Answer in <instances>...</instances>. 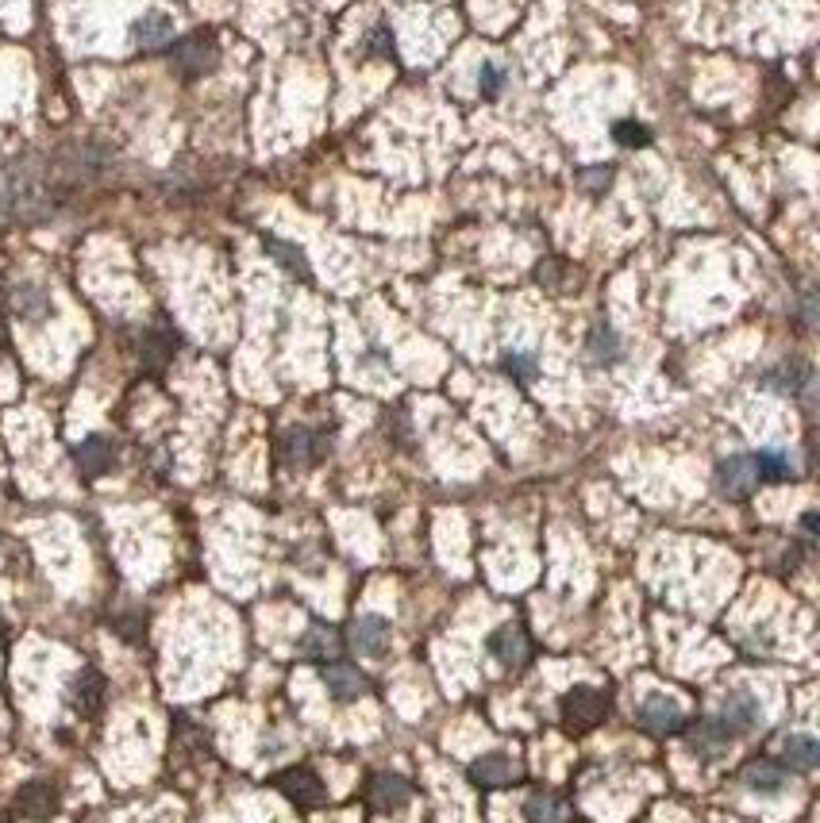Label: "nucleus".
Wrapping results in <instances>:
<instances>
[{"label":"nucleus","mask_w":820,"mask_h":823,"mask_svg":"<svg viewBox=\"0 0 820 823\" xmlns=\"http://www.w3.org/2000/svg\"><path fill=\"white\" fill-rule=\"evenodd\" d=\"M806 532H809V535L817 532V512H809V516H806Z\"/></svg>","instance_id":"33"},{"label":"nucleus","mask_w":820,"mask_h":823,"mask_svg":"<svg viewBox=\"0 0 820 823\" xmlns=\"http://www.w3.org/2000/svg\"><path fill=\"white\" fill-rule=\"evenodd\" d=\"M347 643L355 646L363 658H382L389 651V624L382 616H358L347 632Z\"/></svg>","instance_id":"9"},{"label":"nucleus","mask_w":820,"mask_h":823,"mask_svg":"<svg viewBox=\"0 0 820 823\" xmlns=\"http://www.w3.org/2000/svg\"><path fill=\"white\" fill-rule=\"evenodd\" d=\"M0 639H4V616H0Z\"/></svg>","instance_id":"34"},{"label":"nucleus","mask_w":820,"mask_h":823,"mask_svg":"<svg viewBox=\"0 0 820 823\" xmlns=\"http://www.w3.org/2000/svg\"><path fill=\"white\" fill-rule=\"evenodd\" d=\"M613 139L621 142V147H643V142H651V131L635 120H621L613 128Z\"/></svg>","instance_id":"31"},{"label":"nucleus","mask_w":820,"mask_h":823,"mask_svg":"<svg viewBox=\"0 0 820 823\" xmlns=\"http://www.w3.org/2000/svg\"><path fill=\"white\" fill-rule=\"evenodd\" d=\"M640 724L648 727V732H655V735L678 732V727H682V708H678L674 696L648 693V696H643V704H640Z\"/></svg>","instance_id":"10"},{"label":"nucleus","mask_w":820,"mask_h":823,"mask_svg":"<svg viewBox=\"0 0 820 823\" xmlns=\"http://www.w3.org/2000/svg\"><path fill=\"white\" fill-rule=\"evenodd\" d=\"M685 746H690L698 758H721V754L732 746V732L721 724V720H701L685 732Z\"/></svg>","instance_id":"11"},{"label":"nucleus","mask_w":820,"mask_h":823,"mask_svg":"<svg viewBox=\"0 0 820 823\" xmlns=\"http://www.w3.org/2000/svg\"><path fill=\"white\" fill-rule=\"evenodd\" d=\"M605 693L593 685H574L571 693L563 696V704H559V712H563V724L571 727V732H590V727L601 724V716H605Z\"/></svg>","instance_id":"3"},{"label":"nucleus","mask_w":820,"mask_h":823,"mask_svg":"<svg viewBox=\"0 0 820 823\" xmlns=\"http://www.w3.org/2000/svg\"><path fill=\"white\" fill-rule=\"evenodd\" d=\"M39 162L20 158V162L0 166V216L8 212H28L31 205H39Z\"/></svg>","instance_id":"1"},{"label":"nucleus","mask_w":820,"mask_h":823,"mask_svg":"<svg viewBox=\"0 0 820 823\" xmlns=\"http://www.w3.org/2000/svg\"><path fill=\"white\" fill-rule=\"evenodd\" d=\"M131 43L139 50H162L174 43V20L166 12H144L131 23Z\"/></svg>","instance_id":"13"},{"label":"nucleus","mask_w":820,"mask_h":823,"mask_svg":"<svg viewBox=\"0 0 820 823\" xmlns=\"http://www.w3.org/2000/svg\"><path fill=\"white\" fill-rule=\"evenodd\" d=\"M490 654L501 662V666H521L528 658V635H524L521 624H505L490 635Z\"/></svg>","instance_id":"15"},{"label":"nucleus","mask_w":820,"mask_h":823,"mask_svg":"<svg viewBox=\"0 0 820 823\" xmlns=\"http://www.w3.org/2000/svg\"><path fill=\"white\" fill-rule=\"evenodd\" d=\"M281 455H286L289 466H313L324 455V443L308 427H289L286 439H281Z\"/></svg>","instance_id":"20"},{"label":"nucleus","mask_w":820,"mask_h":823,"mask_svg":"<svg viewBox=\"0 0 820 823\" xmlns=\"http://www.w3.org/2000/svg\"><path fill=\"white\" fill-rule=\"evenodd\" d=\"M717 493L728 500H748L751 493L759 489V477H755V466H751L748 455H732V458H721L717 462Z\"/></svg>","instance_id":"5"},{"label":"nucleus","mask_w":820,"mask_h":823,"mask_svg":"<svg viewBox=\"0 0 820 823\" xmlns=\"http://www.w3.org/2000/svg\"><path fill=\"white\" fill-rule=\"evenodd\" d=\"M170 62L181 78L197 81V78H205V73L216 70V62H220V43H216L208 31H197V36H186V39L174 43Z\"/></svg>","instance_id":"2"},{"label":"nucleus","mask_w":820,"mask_h":823,"mask_svg":"<svg viewBox=\"0 0 820 823\" xmlns=\"http://www.w3.org/2000/svg\"><path fill=\"white\" fill-rule=\"evenodd\" d=\"M782 758H786V766L798 770V774H813L817 762H820L817 738H809V735H790V738L782 743Z\"/></svg>","instance_id":"24"},{"label":"nucleus","mask_w":820,"mask_h":823,"mask_svg":"<svg viewBox=\"0 0 820 823\" xmlns=\"http://www.w3.org/2000/svg\"><path fill=\"white\" fill-rule=\"evenodd\" d=\"M363 54H371V58H397V47H393V31H389V23H374V28L366 31V39H363Z\"/></svg>","instance_id":"29"},{"label":"nucleus","mask_w":820,"mask_h":823,"mask_svg":"<svg viewBox=\"0 0 820 823\" xmlns=\"http://www.w3.org/2000/svg\"><path fill=\"white\" fill-rule=\"evenodd\" d=\"M516 777V762L508 754H482L478 762L471 766V781L482 789H501Z\"/></svg>","instance_id":"21"},{"label":"nucleus","mask_w":820,"mask_h":823,"mask_svg":"<svg viewBox=\"0 0 820 823\" xmlns=\"http://www.w3.org/2000/svg\"><path fill=\"white\" fill-rule=\"evenodd\" d=\"M751 466H755V477L767 485H778V482H793V458L786 455V450H755L751 455Z\"/></svg>","instance_id":"23"},{"label":"nucleus","mask_w":820,"mask_h":823,"mask_svg":"<svg viewBox=\"0 0 820 823\" xmlns=\"http://www.w3.org/2000/svg\"><path fill=\"white\" fill-rule=\"evenodd\" d=\"M73 462H78L81 477H100V474H108V469H112L116 450H112V443H108L105 435H89V439H81L78 447H73Z\"/></svg>","instance_id":"14"},{"label":"nucleus","mask_w":820,"mask_h":823,"mask_svg":"<svg viewBox=\"0 0 820 823\" xmlns=\"http://www.w3.org/2000/svg\"><path fill=\"white\" fill-rule=\"evenodd\" d=\"M170 355H174V343L166 339V335H147V363L166 366L170 363Z\"/></svg>","instance_id":"32"},{"label":"nucleus","mask_w":820,"mask_h":823,"mask_svg":"<svg viewBox=\"0 0 820 823\" xmlns=\"http://www.w3.org/2000/svg\"><path fill=\"white\" fill-rule=\"evenodd\" d=\"M0 823H8V820H4V816H0Z\"/></svg>","instance_id":"36"},{"label":"nucleus","mask_w":820,"mask_h":823,"mask_svg":"<svg viewBox=\"0 0 820 823\" xmlns=\"http://www.w3.org/2000/svg\"><path fill=\"white\" fill-rule=\"evenodd\" d=\"M0 350H4V331H0Z\"/></svg>","instance_id":"35"},{"label":"nucleus","mask_w":820,"mask_h":823,"mask_svg":"<svg viewBox=\"0 0 820 823\" xmlns=\"http://www.w3.org/2000/svg\"><path fill=\"white\" fill-rule=\"evenodd\" d=\"M70 704L78 716H97L100 708H105V677L97 674V670H78L70 682Z\"/></svg>","instance_id":"12"},{"label":"nucleus","mask_w":820,"mask_h":823,"mask_svg":"<svg viewBox=\"0 0 820 823\" xmlns=\"http://www.w3.org/2000/svg\"><path fill=\"white\" fill-rule=\"evenodd\" d=\"M300 651L308 654V658H324V662H336V651H339V639L332 627H313V632L305 635V643H300Z\"/></svg>","instance_id":"28"},{"label":"nucleus","mask_w":820,"mask_h":823,"mask_svg":"<svg viewBox=\"0 0 820 823\" xmlns=\"http://www.w3.org/2000/svg\"><path fill=\"white\" fill-rule=\"evenodd\" d=\"M524 820H528V823H563L566 809H563V801H559V796L532 793L528 801H524Z\"/></svg>","instance_id":"26"},{"label":"nucleus","mask_w":820,"mask_h":823,"mask_svg":"<svg viewBox=\"0 0 820 823\" xmlns=\"http://www.w3.org/2000/svg\"><path fill=\"white\" fill-rule=\"evenodd\" d=\"M58 809H62V793H58L50 781H28V785H20V793H16V816H23L31 823L55 820Z\"/></svg>","instance_id":"6"},{"label":"nucleus","mask_w":820,"mask_h":823,"mask_svg":"<svg viewBox=\"0 0 820 823\" xmlns=\"http://www.w3.org/2000/svg\"><path fill=\"white\" fill-rule=\"evenodd\" d=\"M478 89H482V97H501V89H505V70H501L497 62H482V70H478Z\"/></svg>","instance_id":"30"},{"label":"nucleus","mask_w":820,"mask_h":823,"mask_svg":"<svg viewBox=\"0 0 820 823\" xmlns=\"http://www.w3.org/2000/svg\"><path fill=\"white\" fill-rule=\"evenodd\" d=\"M324 685H328V693L336 696L339 704L358 701V696L366 693V677L358 674L355 666H347V662H328V666H324Z\"/></svg>","instance_id":"16"},{"label":"nucleus","mask_w":820,"mask_h":823,"mask_svg":"<svg viewBox=\"0 0 820 823\" xmlns=\"http://www.w3.org/2000/svg\"><path fill=\"white\" fill-rule=\"evenodd\" d=\"M585 355H590V363L593 366H616L624 358V343H621V335L613 331L609 324H597L590 331V339H585Z\"/></svg>","instance_id":"19"},{"label":"nucleus","mask_w":820,"mask_h":823,"mask_svg":"<svg viewBox=\"0 0 820 823\" xmlns=\"http://www.w3.org/2000/svg\"><path fill=\"white\" fill-rule=\"evenodd\" d=\"M501 369L521 385H532L535 377H540V363H535V355H528V350H508V355L501 358Z\"/></svg>","instance_id":"27"},{"label":"nucleus","mask_w":820,"mask_h":823,"mask_svg":"<svg viewBox=\"0 0 820 823\" xmlns=\"http://www.w3.org/2000/svg\"><path fill=\"white\" fill-rule=\"evenodd\" d=\"M721 724L732 735H748L763 724V704L759 696H751L748 688H732V693L721 701Z\"/></svg>","instance_id":"7"},{"label":"nucleus","mask_w":820,"mask_h":823,"mask_svg":"<svg viewBox=\"0 0 820 823\" xmlns=\"http://www.w3.org/2000/svg\"><path fill=\"white\" fill-rule=\"evenodd\" d=\"M759 385L771 389V393H782V397H798V393L813 389V369H809V363L790 358V363H778V366L767 369V374L759 377Z\"/></svg>","instance_id":"8"},{"label":"nucleus","mask_w":820,"mask_h":823,"mask_svg":"<svg viewBox=\"0 0 820 823\" xmlns=\"http://www.w3.org/2000/svg\"><path fill=\"white\" fill-rule=\"evenodd\" d=\"M266 255L278 258L281 270H289L293 277H300V281H308V277H313V270H308L305 250H297L293 242H281V239H274V235H266Z\"/></svg>","instance_id":"25"},{"label":"nucleus","mask_w":820,"mask_h":823,"mask_svg":"<svg viewBox=\"0 0 820 823\" xmlns=\"http://www.w3.org/2000/svg\"><path fill=\"white\" fill-rule=\"evenodd\" d=\"M743 785H748L751 793L774 796V793H782V789H786V770L778 766V762H771V758H755V762H748V766H743Z\"/></svg>","instance_id":"22"},{"label":"nucleus","mask_w":820,"mask_h":823,"mask_svg":"<svg viewBox=\"0 0 820 823\" xmlns=\"http://www.w3.org/2000/svg\"><path fill=\"white\" fill-rule=\"evenodd\" d=\"M413 801V785L397 774H378L371 781V804L378 812H397Z\"/></svg>","instance_id":"17"},{"label":"nucleus","mask_w":820,"mask_h":823,"mask_svg":"<svg viewBox=\"0 0 820 823\" xmlns=\"http://www.w3.org/2000/svg\"><path fill=\"white\" fill-rule=\"evenodd\" d=\"M274 789H278L289 804H297V809H320V804L328 801V789H324V781L316 777L313 770H305V766L281 770V774L274 777Z\"/></svg>","instance_id":"4"},{"label":"nucleus","mask_w":820,"mask_h":823,"mask_svg":"<svg viewBox=\"0 0 820 823\" xmlns=\"http://www.w3.org/2000/svg\"><path fill=\"white\" fill-rule=\"evenodd\" d=\"M12 313L20 316V320H28V324L47 320V316H50V297H47L43 285H36V281L16 285V289H12Z\"/></svg>","instance_id":"18"}]
</instances>
